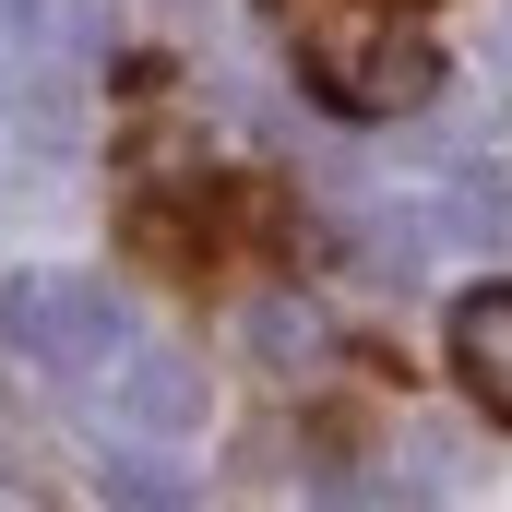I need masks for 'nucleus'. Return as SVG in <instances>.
<instances>
[{
  "mask_svg": "<svg viewBox=\"0 0 512 512\" xmlns=\"http://www.w3.org/2000/svg\"><path fill=\"white\" fill-rule=\"evenodd\" d=\"M286 36H298V72L346 108V120H393V108H429L441 60L417 24H393L382 0H274Z\"/></svg>",
  "mask_w": 512,
  "mask_h": 512,
  "instance_id": "obj_1",
  "label": "nucleus"
},
{
  "mask_svg": "<svg viewBox=\"0 0 512 512\" xmlns=\"http://www.w3.org/2000/svg\"><path fill=\"white\" fill-rule=\"evenodd\" d=\"M0 334H12V358H36V370H96L108 346H131L108 274H72V262L0 274Z\"/></svg>",
  "mask_w": 512,
  "mask_h": 512,
  "instance_id": "obj_2",
  "label": "nucleus"
},
{
  "mask_svg": "<svg viewBox=\"0 0 512 512\" xmlns=\"http://www.w3.org/2000/svg\"><path fill=\"white\" fill-rule=\"evenodd\" d=\"M108 429H143V441H191L203 429V370L179 346H131L108 370Z\"/></svg>",
  "mask_w": 512,
  "mask_h": 512,
  "instance_id": "obj_3",
  "label": "nucleus"
},
{
  "mask_svg": "<svg viewBox=\"0 0 512 512\" xmlns=\"http://www.w3.org/2000/svg\"><path fill=\"white\" fill-rule=\"evenodd\" d=\"M453 370H465V393L512 429V286H477V298L453 310Z\"/></svg>",
  "mask_w": 512,
  "mask_h": 512,
  "instance_id": "obj_4",
  "label": "nucleus"
},
{
  "mask_svg": "<svg viewBox=\"0 0 512 512\" xmlns=\"http://www.w3.org/2000/svg\"><path fill=\"white\" fill-rule=\"evenodd\" d=\"M441 239H453V251H512V167H465V179H453Z\"/></svg>",
  "mask_w": 512,
  "mask_h": 512,
  "instance_id": "obj_5",
  "label": "nucleus"
},
{
  "mask_svg": "<svg viewBox=\"0 0 512 512\" xmlns=\"http://www.w3.org/2000/svg\"><path fill=\"white\" fill-rule=\"evenodd\" d=\"M239 334H251L262 370H310V358H322V310H310V298H286V286L251 298V322H239Z\"/></svg>",
  "mask_w": 512,
  "mask_h": 512,
  "instance_id": "obj_6",
  "label": "nucleus"
},
{
  "mask_svg": "<svg viewBox=\"0 0 512 512\" xmlns=\"http://www.w3.org/2000/svg\"><path fill=\"white\" fill-rule=\"evenodd\" d=\"M96 489H108V501H143V512H179V501H191V477H167V465H155V441H143V429H131L120 453H108V465H96Z\"/></svg>",
  "mask_w": 512,
  "mask_h": 512,
  "instance_id": "obj_7",
  "label": "nucleus"
},
{
  "mask_svg": "<svg viewBox=\"0 0 512 512\" xmlns=\"http://www.w3.org/2000/svg\"><path fill=\"white\" fill-rule=\"evenodd\" d=\"M0 36H48V0H0Z\"/></svg>",
  "mask_w": 512,
  "mask_h": 512,
  "instance_id": "obj_8",
  "label": "nucleus"
}]
</instances>
